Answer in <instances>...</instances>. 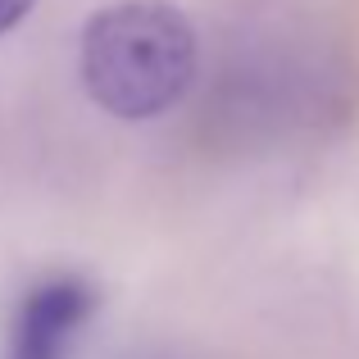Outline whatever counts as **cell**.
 I'll return each mask as SVG.
<instances>
[{"instance_id": "2", "label": "cell", "mask_w": 359, "mask_h": 359, "mask_svg": "<svg viewBox=\"0 0 359 359\" xmlns=\"http://www.w3.org/2000/svg\"><path fill=\"white\" fill-rule=\"evenodd\" d=\"M96 309V291L82 278H50L23 296L9 327L5 359H69L78 327Z\"/></svg>"}, {"instance_id": "1", "label": "cell", "mask_w": 359, "mask_h": 359, "mask_svg": "<svg viewBox=\"0 0 359 359\" xmlns=\"http://www.w3.org/2000/svg\"><path fill=\"white\" fill-rule=\"evenodd\" d=\"M78 69L105 114L123 123L159 118L196 82V27L168 0H118L91 14Z\"/></svg>"}, {"instance_id": "3", "label": "cell", "mask_w": 359, "mask_h": 359, "mask_svg": "<svg viewBox=\"0 0 359 359\" xmlns=\"http://www.w3.org/2000/svg\"><path fill=\"white\" fill-rule=\"evenodd\" d=\"M32 5H36V0H0V36L14 32V27L32 14Z\"/></svg>"}]
</instances>
